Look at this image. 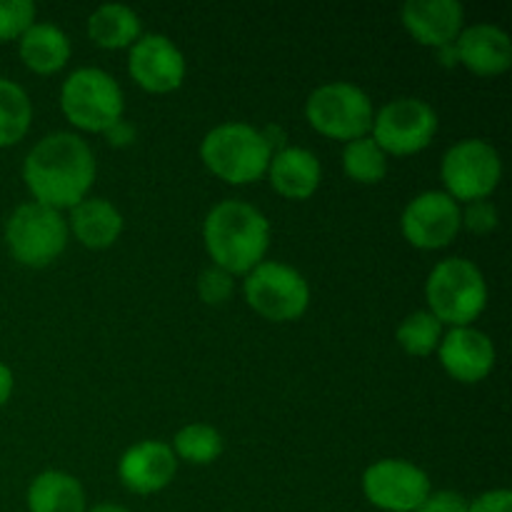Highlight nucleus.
<instances>
[{"instance_id": "obj_11", "label": "nucleus", "mask_w": 512, "mask_h": 512, "mask_svg": "<svg viewBox=\"0 0 512 512\" xmlns=\"http://www.w3.org/2000/svg\"><path fill=\"white\" fill-rule=\"evenodd\" d=\"M433 493L428 473L400 458H385L363 473V495L383 512H415Z\"/></svg>"}, {"instance_id": "obj_13", "label": "nucleus", "mask_w": 512, "mask_h": 512, "mask_svg": "<svg viewBox=\"0 0 512 512\" xmlns=\"http://www.w3.org/2000/svg\"><path fill=\"white\" fill-rule=\"evenodd\" d=\"M128 73L145 93L165 95L183 85L188 65L178 45L160 33L140 35L128 55Z\"/></svg>"}, {"instance_id": "obj_27", "label": "nucleus", "mask_w": 512, "mask_h": 512, "mask_svg": "<svg viewBox=\"0 0 512 512\" xmlns=\"http://www.w3.org/2000/svg\"><path fill=\"white\" fill-rule=\"evenodd\" d=\"M35 23V5L30 0H0V43L23 38Z\"/></svg>"}, {"instance_id": "obj_34", "label": "nucleus", "mask_w": 512, "mask_h": 512, "mask_svg": "<svg viewBox=\"0 0 512 512\" xmlns=\"http://www.w3.org/2000/svg\"><path fill=\"white\" fill-rule=\"evenodd\" d=\"M435 53H438V60H440V65H443V68H458V65H460L458 50H455V43L443 45V48H438V50H435Z\"/></svg>"}, {"instance_id": "obj_10", "label": "nucleus", "mask_w": 512, "mask_h": 512, "mask_svg": "<svg viewBox=\"0 0 512 512\" xmlns=\"http://www.w3.org/2000/svg\"><path fill=\"white\" fill-rule=\"evenodd\" d=\"M438 133V113L420 98H395L375 113L370 138L385 155H415L428 148Z\"/></svg>"}, {"instance_id": "obj_31", "label": "nucleus", "mask_w": 512, "mask_h": 512, "mask_svg": "<svg viewBox=\"0 0 512 512\" xmlns=\"http://www.w3.org/2000/svg\"><path fill=\"white\" fill-rule=\"evenodd\" d=\"M468 512H512V493L505 488L488 490L468 505Z\"/></svg>"}, {"instance_id": "obj_22", "label": "nucleus", "mask_w": 512, "mask_h": 512, "mask_svg": "<svg viewBox=\"0 0 512 512\" xmlns=\"http://www.w3.org/2000/svg\"><path fill=\"white\" fill-rule=\"evenodd\" d=\"M88 35L98 48L123 50L133 48L135 40L143 35L138 13L123 3L100 5L88 18Z\"/></svg>"}, {"instance_id": "obj_19", "label": "nucleus", "mask_w": 512, "mask_h": 512, "mask_svg": "<svg viewBox=\"0 0 512 512\" xmlns=\"http://www.w3.org/2000/svg\"><path fill=\"white\" fill-rule=\"evenodd\" d=\"M68 230L83 248L105 250L123 233V215L110 200L85 198L70 210Z\"/></svg>"}, {"instance_id": "obj_28", "label": "nucleus", "mask_w": 512, "mask_h": 512, "mask_svg": "<svg viewBox=\"0 0 512 512\" xmlns=\"http://www.w3.org/2000/svg\"><path fill=\"white\" fill-rule=\"evenodd\" d=\"M235 280L218 265H210L198 278V295L205 305H223L233 295Z\"/></svg>"}, {"instance_id": "obj_16", "label": "nucleus", "mask_w": 512, "mask_h": 512, "mask_svg": "<svg viewBox=\"0 0 512 512\" xmlns=\"http://www.w3.org/2000/svg\"><path fill=\"white\" fill-rule=\"evenodd\" d=\"M403 28L425 48H443L465 28V8L458 0H408L400 10Z\"/></svg>"}, {"instance_id": "obj_4", "label": "nucleus", "mask_w": 512, "mask_h": 512, "mask_svg": "<svg viewBox=\"0 0 512 512\" xmlns=\"http://www.w3.org/2000/svg\"><path fill=\"white\" fill-rule=\"evenodd\" d=\"M425 300L435 318L450 328L473 325L488 305V283L473 260L445 258L430 270Z\"/></svg>"}, {"instance_id": "obj_3", "label": "nucleus", "mask_w": 512, "mask_h": 512, "mask_svg": "<svg viewBox=\"0 0 512 512\" xmlns=\"http://www.w3.org/2000/svg\"><path fill=\"white\" fill-rule=\"evenodd\" d=\"M270 158L273 150L265 143L260 128L248 123L215 125L200 143L203 165L228 185L258 183L268 173Z\"/></svg>"}, {"instance_id": "obj_5", "label": "nucleus", "mask_w": 512, "mask_h": 512, "mask_svg": "<svg viewBox=\"0 0 512 512\" xmlns=\"http://www.w3.org/2000/svg\"><path fill=\"white\" fill-rule=\"evenodd\" d=\"M60 110L85 133H105L123 120L125 95L118 80L100 68H78L60 88Z\"/></svg>"}, {"instance_id": "obj_32", "label": "nucleus", "mask_w": 512, "mask_h": 512, "mask_svg": "<svg viewBox=\"0 0 512 512\" xmlns=\"http://www.w3.org/2000/svg\"><path fill=\"white\" fill-rule=\"evenodd\" d=\"M103 135L113 148H128V145L135 143V128L128 120H118V123L110 125Z\"/></svg>"}, {"instance_id": "obj_17", "label": "nucleus", "mask_w": 512, "mask_h": 512, "mask_svg": "<svg viewBox=\"0 0 512 512\" xmlns=\"http://www.w3.org/2000/svg\"><path fill=\"white\" fill-rule=\"evenodd\" d=\"M455 50H458L460 65L480 78L508 73L512 65L510 35L493 23H475L463 28V33L455 40Z\"/></svg>"}, {"instance_id": "obj_6", "label": "nucleus", "mask_w": 512, "mask_h": 512, "mask_svg": "<svg viewBox=\"0 0 512 512\" xmlns=\"http://www.w3.org/2000/svg\"><path fill=\"white\" fill-rule=\"evenodd\" d=\"M68 220L63 213L35 200L18 205L5 223V245L25 268H45L68 248Z\"/></svg>"}, {"instance_id": "obj_25", "label": "nucleus", "mask_w": 512, "mask_h": 512, "mask_svg": "<svg viewBox=\"0 0 512 512\" xmlns=\"http://www.w3.org/2000/svg\"><path fill=\"white\" fill-rule=\"evenodd\" d=\"M173 453L178 460L193 465H210L223 455V435L205 423H190L173 438Z\"/></svg>"}, {"instance_id": "obj_18", "label": "nucleus", "mask_w": 512, "mask_h": 512, "mask_svg": "<svg viewBox=\"0 0 512 512\" xmlns=\"http://www.w3.org/2000/svg\"><path fill=\"white\" fill-rule=\"evenodd\" d=\"M268 180L278 195L288 200H308L323 180V165L310 150L288 145L270 158Z\"/></svg>"}, {"instance_id": "obj_24", "label": "nucleus", "mask_w": 512, "mask_h": 512, "mask_svg": "<svg viewBox=\"0 0 512 512\" xmlns=\"http://www.w3.org/2000/svg\"><path fill=\"white\" fill-rule=\"evenodd\" d=\"M343 170L360 185H378L388 175V155L370 135L345 143Z\"/></svg>"}, {"instance_id": "obj_20", "label": "nucleus", "mask_w": 512, "mask_h": 512, "mask_svg": "<svg viewBox=\"0 0 512 512\" xmlns=\"http://www.w3.org/2000/svg\"><path fill=\"white\" fill-rule=\"evenodd\" d=\"M20 60L28 70L38 75H53L68 65L73 55L68 35L53 23H33L18 40Z\"/></svg>"}, {"instance_id": "obj_2", "label": "nucleus", "mask_w": 512, "mask_h": 512, "mask_svg": "<svg viewBox=\"0 0 512 512\" xmlns=\"http://www.w3.org/2000/svg\"><path fill=\"white\" fill-rule=\"evenodd\" d=\"M203 243L213 265L233 278L248 275L268 255L270 223L245 200H220L205 215Z\"/></svg>"}, {"instance_id": "obj_14", "label": "nucleus", "mask_w": 512, "mask_h": 512, "mask_svg": "<svg viewBox=\"0 0 512 512\" xmlns=\"http://www.w3.org/2000/svg\"><path fill=\"white\" fill-rule=\"evenodd\" d=\"M438 355L445 373L465 385H475L488 378L495 368V358H498L493 340L473 325L450 328L448 333H443Z\"/></svg>"}, {"instance_id": "obj_7", "label": "nucleus", "mask_w": 512, "mask_h": 512, "mask_svg": "<svg viewBox=\"0 0 512 512\" xmlns=\"http://www.w3.org/2000/svg\"><path fill=\"white\" fill-rule=\"evenodd\" d=\"M373 100L358 85L348 80H333L310 93L305 103V120L315 133L330 140H358L373 128Z\"/></svg>"}, {"instance_id": "obj_8", "label": "nucleus", "mask_w": 512, "mask_h": 512, "mask_svg": "<svg viewBox=\"0 0 512 512\" xmlns=\"http://www.w3.org/2000/svg\"><path fill=\"white\" fill-rule=\"evenodd\" d=\"M440 178L445 185L443 193L458 205L488 200L503 180V160L488 140L465 138L445 150Z\"/></svg>"}, {"instance_id": "obj_29", "label": "nucleus", "mask_w": 512, "mask_h": 512, "mask_svg": "<svg viewBox=\"0 0 512 512\" xmlns=\"http://www.w3.org/2000/svg\"><path fill=\"white\" fill-rule=\"evenodd\" d=\"M460 225L475 235H488L498 228V208L490 200H475L460 208Z\"/></svg>"}, {"instance_id": "obj_1", "label": "nucleus", "mask_w": 512, "mask_h": 512, "mask_svg": "<svg viewBox=\"0 0 512 512\" xmlns=\"http://www.w3.org/2000/svg\"><path fill=\"white\" fill-rule=\"evenodd\" d=\"M95 155L75 133H50L30 148L23 163L25 188L35 203L73 210L95 183Z\"/></svg>"}, {"instance_id": "obj_33", "label": "nucleus", "mask_w": 512, "mask_h": 512, "mask_svg": "<svg viewBox=\"0 0 512 512\" xmlns=\"http://www.w3.org/2000/svg\"><path fill=\"white\" fill-rule=\"evenodd\" d=\"M13 385V370L0 360V408H3L10 400V395H13Z\"/></svg>"}, {"instance_id": "obj_12", "label": "nucleus", "mask_w": 512, "mask_h": 512, "mask_svg": "<svg viewBox=\"0 0 512 512\" xmlns=\"http://www.w3.org/2000/svg\"><path fill=\"white\" fill-rule=\"evenodd\" d=\"M460 205L443 190H425L400 215L403 238L418 250L448 248L460 233Z\"/></svg>"}, {"instance_id": "obj_35", "label": "nucleus", "mask_w": 512, "mask_h": 512, "mask_svg": "<svg viewBox=\"0 0 512 512\" xmlns=\"http://www.w3.org/2000/svg\"><path fill=\"white\" fill-rule=\"evenodd\" d=\"M85 512H133L123 505H113V503H103V505H95L93 510H85Z\"/></svg>"}, {"instance_id": "obj_15", "label": "nucleus", "mask_w": 512, "mask_h": 512, "mask_svg": "<svg viewBox=\"0 0 512 512\" xmlns=\"http://www.w3.org/2000/svg\"><path fill=\"white\" fill-rule=\"evenodd\" d=\"M178 473V458L163 440H140L130 445L118 463V478L130 493L155 495L168 488Z\"/></svg>"}, {"instance_id": "obj_23", "label": "nucleus", "mask_w": 512, "mask_h": 512, "mask_svg": "<svg viewBox=\"0 0 512 512\" xmlns=\"http://www.w3.org/2000/svg\"><path fill=\"white\" fill-rule=\"evenodd\" d=\"M33 125V103L23 85L0 78V148H13Z\"/></svg>"}, {"instance_id": "obj_26", "label": "nucleus", "mask_w": 512, "mask_h": 512, "mask_svg": "<svg viewBox=\"0 0 512 512\" xmlns=\"http://www.w3.org/2000/svg\"><path fill=\"white\" fill-rule=\"evenodd\" d=\"M395 340L413 358H428L443 340V323L430 310H415L398 325Z\"/></svg>"}, {"instance_id": "obj_30", "label": "nucleus", "mask_w": 512, "mask_h": 512, "mask_svg": "<svg viewBox=\"0 0 512 512\" xmlns=\"http://www.w3.org/2000/svg\"><path fill=\"white\" fill-rule=\"evenodd\" d=\"M468 505L470 500L465 495L455 493V490H435L418 505L415 512H468Z\"/></svg>"}, {"instance_id": "obj_9", "label": "nucleus", "mask_w": 512, "mask_h": 512, "mask_svg": "<svg viewBox=\"0 0 512 512\" xmlns=\"http://www.w3.org/2000/svg\"><path fill=\"white\" fill-rule=\"evenodd\" d=\"M245 303L265 320L293 323L308 313L310 285L303 273L278 260H263L245 275Z\"/></svg>"}, {"instance_id": "obj_21", "label": "nucleus", "mask_w": 512, "mask_h": 512, "mask_svg": "<svg viewBox=\"0 0 512 512\" xmlns=\"http://www.w3.org/2000/svg\"><path fill=\"white\" fill-rule=\"evenodd\" d=\"M28 512H85V490L75 475L45 470L28 485Z\"/></svg>"}]
</instances>
